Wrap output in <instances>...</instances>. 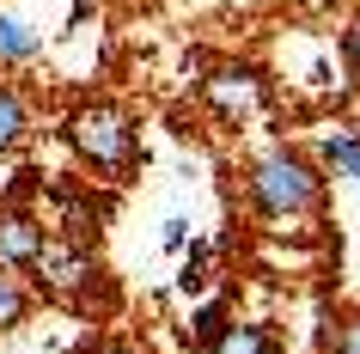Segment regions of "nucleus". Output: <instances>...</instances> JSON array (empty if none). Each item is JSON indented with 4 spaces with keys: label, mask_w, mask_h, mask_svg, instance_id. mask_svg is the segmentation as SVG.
Returning a JSON list of instances; mask_svg holds the SVG:
<instances>
[{
    "label": "nucleus",
    "mask_w": 360,
    "mask_h": 354,
    "mask_svg": "<svg viewBox=\"0 0 360 354\" xmlns=\"http://www.w3.org/2000/svg\"><path fill=\"white\" fill-rule=\"evenodd\" d=\"M92 354H134V348H122V342H104V348H92Z\"/></svg>",
    "instance_id": "nucleus-15"
},
{
    "label": "nucleus",
    "mask_w": 360,
    "mask_h": 354,
    "mask_svg": "<svg viewBox=\"0 0 360 354\" xmlns=\"http://www.w3.org/2000/svg\"><path fill=\"white\" fill-rule=\"evenodd\" d=\"M37 49H43V37L19 19V13L0 6V68H25V61H37Z\"/></svg>",
    "instance_id": "nucleus-7"
},
{
    "label": "nucleus",
    "mask_w": 360,
    "mask_h": 354,
    "mask_svg": "<svg viewBox=\"0 0 360 354\" xmlns=\"http://www.w3.org/2000/svg\"><path fill=\"white\" fill-rule=\"evenodd\" d=\"M250 202L269 220H293L323 202V171L293 147H269L250 159Z\"/></svg>",
    "instance_id": "nucleus-1"
},
{
    "label": "nucleus",
    "mask_w": 360,
    "mask_h": 354,
    "mask_svg": "<svg viewBox=\"0 0 360 354\" xmlns=\"http://www.w3.org/2000/svg\"><path fill=\"white\" fill-rule=\"evenodd\" d=\"M159 244H165V251H184V244H190V220H165Z\"/></svg>",
    "instance_id": "nucleus-13"
},
{
    "label": "nucleus",
    "mask_w": 360,
    "mask_h": 354,
    "mask_svg": "<svg viewBox=\"0 0 360 354\" xmlns=\"http://www.w3.org/2000/svg\"><path fill=\"white\" fill-rule=\"evenodd\" d=\"M43 244H49V226H43L31 208H0V269L25 275V269L37 263Z\"/></svg>",
    "instance_id": "nucleus-4"
},
{
    "label": "nucleus",
    "mask_w": 360,
    "mask_h": 354,
    "mask_svg": "<svg viewBox=\"0 0 360 354\" xmlns=\"http://www.w3.org/2000/svg\"><path fill=\"white\" fill-rule=\"evenodd\" d=\"M31 129H37V116H31V98L13 86V80H0V153H13L31 141Z\"/></svg>",
    "instance_id": "nucleus-6"
},
{
    "label": "nucleus",
    "mask_w": 360,
    "mask_h": 354,
    "mask_svg": "<svg viewBox=\"0 0 360 354\" xmlns=\"http://www.w3.org/2000/svg\"><path fill=\"white\" fill-rule=\"evenodd\" d=\"M25 275L37 281L49 299H86V293H92V281H98V257H92V251H86L79 239H68V244L49 239V244L37 251V263L25 269Z\"/></svg>",
    "instance_id": "nucleus-3"
},
{
    "label": "nucleus",
    "mask_w": 360,
    "mask_h": 354,
    "mask_svg": "<svg viewBox=\"0 0 360 354\" xmlns=\"http://www.w3.org/2000/svg\"><path fill=\"white\" fill-rule=\"evenodd\" d=\"M68 147H74L92 171L122 177V171H134V159H141V134H134V116L122 110V104H79V110L68 116Z\"/></svg>",
    "instance_id": "nucleus-2"
},
{
    "label": "nucleus",
    "mask_w": 360,
    "mask_h": 354,
    "mask_svg": "<svg viewBox=\"0 0 360 354\" xmlns=\"http://www.w3.org/2000/svg\"><path fill=\"white\" fill-rule=\"evenodd\" d=\"M190 324H195V342H202V348H208L214 336L226 330V305H220V299H208V305H202V312H195Z\"/></svg>",
    "instance_id": "nucleus-11"
},
{
    "label": "nucleus",
    "mask_w": 360,
    "mask_h": 354,
    "mask_svg": "<svg viewBox=\"0 0 360 354\" xmlns=\"http://www.w3.org/2000/svg\"><path fill=\"white\" fill-rule=\"evenodd\" d=\"M323 165L336 177H348V184H360V134H330L323 141Z\"/></svg>",
    "instance_id": "nucleus-10"
},
{
    "label": "nucleus",
    "mask_w": 360,
    "mask_h": 354,
    "mask_svg": "<svg viewBox=\"0 0 360 354\" xmlns=\"http://www.w3.org/2000/svg\"><path fill=\"white\" fill-rule=\"evenodd\" d=\"M342 56H348V68H354V74H360V25H354V31H348V37H342Z\"/></svg>",
    "instance_id": "nucleus-14"
},
{
    "label": "nucleus",
    "mask_w": 360,
    "mask_h": 354,
    "mask_svg": "<svg viewBox=\"0 0 360 354\" xmlns=\"http://www.w3.org/2000/svg\"><path fill=\"white\" fill-rule=\"evenodd\" d=\"M330 354H360V312L342 317V330L330 336Z\"/></svg>",
    "instance_id": "nucleus-12"
},
{
    "label": "nucleus",
    "mask_w": 360,
    "mask_h": 354,
    "mask_svg": "<svg viewBox=\"0 0 360 354\" xmlns=\"http://www.w3.org/2000/svg\"><path fill=\"white\" fill-rule=\"evenodd\" d=\"M208 354H275V336L263 324H226V330L208 342Z\"/></svg>",
    "instance_id": "nucleus-8"
},
{
    "label": "nucleus",
    "mask_w": 360,
    "mask_h": 354,
    "mask_svg": "<svg viewBox=\"0 0 360 354\" xmlns=\"http://www.w3.org/2000/svg\"><path fill=\"white\" fill-rule=\"evenodd\" d=\"M202 92H208V104L226 116V122H238V116H257V104H263V80L250 74V68H226V74H214Z\"/></svg>",
    "instance_id": "nucleus-5"
},
{
    "label": "nucleus",
    "mask_w": 360,
    "mask_h": 354,
    "mask_svg": "<svg viewBox=\"0 0 360 354\" xmlns=\"http://www.w3.org/2000/svg\"><path fill=\"white\" fill-rule=\"evenodd\" d=\"M25 317H31V287H25L13 269H0V336L19 330Z\"/></svg>",
    "instance_id": "nucleus-9"
}]
</instances>
